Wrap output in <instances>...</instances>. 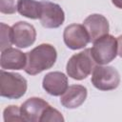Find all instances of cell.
<instances>
[{"label": "cell", "instance_id": "6da1fadb", "mask_svg": "<svg viewBox=\"0 0 122 122\" xmlns=\"http://www.w3.org/2000/svg\"><path fill=\"white\" fill-rule=\"evenodd\" d=\"M27 64L24 71L30 75H35L51 69L57 58L55 48L51 44H41L26 52Z\"/></svg>", "mask_w": 122, "mask_h": 122}, {"label": "cell", "instance_id": "7a4b0ae2", "mask_svg": "<svg viewBox=\"0 0 122 122\" xmlns=\"http://www.w3.org/2000/svg\"><path fill=\"white\" fill-rule=\"evenodd\" d=\"M96 62L94 61L91 49L73 54L68 61L66 71L70 77L75 80H83L87 78L93 71Z\"/></svg>", "mask_w": 122, "mask_h": 122}, {"label": "cell", "instance_id": "3957f363", "mask_svg": "<svg viewBox=\"0 0 122 122\" xmlns=\"http://www.w3.org/2000/svg\"><path fill=\"white\" fill-rule=\"evenodd\" d=\"M0 74V95L2 97L19 99L26 93L28 83L21 74L5 71L3 69Z\"/></svg>", "mask_w": 122, "mask_h": 122}, {"label": "cell", "instance_id": "277c9868", "mask_svg": "<svg viewBox=\"0 0 122 122\" xmlns=\"http://www.w3.org/2000/svg\"><path fill=\"white\" fill-rule=\"evenodd\" d=\"M91 52L96 64L106 65L117 55V40L112 35L106 34L93 42Z\"/></svg>", "mask_w": 122, "mask_h": 122}, {"label": "cell", "instance_id": "5b68a950", "mask_svg": "<svg viewBox=\"0 0 122 122\" xmlns=\"http://www.w3.org/2000/svg\"><path fill=\"white\" fill-rule=\"evenodd\" d=\"M92 84L100 91H112L118 87L120 75L111 66H95L92 72Z\"/></svg>", "mask_w": 122, "mask_h": 122}, {"label": "cell", "instance_id": "8992f818", "mask_svg": "<svg viewBox=\"0 0 122 122\" xmlns=\"http://www.w3.org/2000/svg\"><path fill=\"white\" fill-rule=\"evenodd\" d=\"M41 4L42 11L39 19L42 26L47 29L59 28L65 21V13L62 8L50 1H41Z\"/></svg>", "mask_w": 122, "mask_h": 122}, {"label": "cell", "instance_id": "52a82bcc", "mask_svg": "<svg viewBox=\"0 0 122 122\" xmlns=\"http://www.w3.org/2000/svg\"><path fill=\"white\" fill-rule=\"evenodd\" d=\"M63 39L71 50H80L90 43V36L85 27L81 24H71L64 30Z\"/></svg>", "mask_w": 122, "mask_h": 122}, {"label": "cell", "instance_id": "ba28073f", "mask_svg": "<svg viewBox=\"0 0 122 122\" xmlns=\"http://www.w3.org/2000/svg\"><path fill=\"white\" fill-rule=\"evenodd\" d=\"M12 42L21 49L31 46L36 39V30L34 27L25 21H19L12 25Z\"/></svg>", "mask_w": 122, "mask_h": 122}, {"label": "cell", "instance_id": "9c48e42d", "mask_svg": "<svg viewBox=\"0 0 122 122\" xmlns=\"http://www.w3.org/2000/svg\"><path fill=\"white\" fill-rule=\"evenodd\" d=\"M83 26L87 30L90 36V42H94L100 37L108 34L110 26L107 18L102 14H91L83 22Z\"/></svg>", "mask_w": 122, "mask_h": 122}, {"label": "cell", "instance_id": "30bf717a", "mask_svg": "<svg viewBox=\"0 0 122 122\" xmlns=\"http://www.w3.org/2000/svg\"><path fill=\"white\" fill-rule=\"evenodd\" d=\"M49 106V103L42 98L30 97L21 105V114L27 122H40L43 112Z\"/></svg>", "mask_w": 122, "mask_h": 122}, {"label": "cell", "instance_id": "8fae6325", "mask_svg": "<svg viewBox=\"0 0 122 122\" xmlns=\"http://www.w3.org/2000/svg\"><path fill=\"white\" fill-rule=\"evenodd\" d=\"M43 89L51 95H62L68 89V77L61 71H51L43 78Z\"/></svg>", "mask_w": 122, "mask_h": 122}, {"label": "cell", "instance_id": "7c38bea8", "mask_svg": "<svg viewBox=\"0 0 122 122\" xmlns=\"http://www.w3.org/2000/svg\"><path fill=\"white\" fill-rule=\"evenodd\" d=\"M27 64V54L20 50L8 48L1 51L0 65L3 70H23Z\"/></svg>", "mask_w": 122, "mask_h": 122}, {"label": "cell", "instance_id": "4fadbf2b", "mask_svg": "<svg viewBox=\"0 0 122 122\" xmlns=\"http://www.w3.org/2000/svg\"><path fill=\"white\" fill-rule=\"evenodd\" d=\"M87 89L82 85H71L61 95L60 102L67 109H76L80 107L87 98Z\"/></svg>", "mask_w": 122, "mask_h": 122}, {"label": "cell", "instance_id": "5bb4252c", "mask_svg": "<svg viewBox=\"0 0 122 122\" xmlns=\"http://www.w3.org/2000/svg\"><path fill=\"white\" fill-rule=\"evenodd\" d=\"M22 16H25L30 19H38L40 18L42 11L41 2L35 0H21L18 5L17 10Z\"/></svg>", "mask_w": 122, "mask_h": 122}, {"label": "cell", "instance_id": "9a60e30c", "mask_svg": "<svg viewBox=\"0 0 122 122\" xmlns=\"http://www.w3.org/2000/svg\"><path fill=\"white\" fill-rule=\"evenodd\" d=\"M1 27V38H0V50L1 51H5L8 48H10L12 42V31L11 28L5 23L0 24Z\"/></svg>", "mask_w": 122, "mask_h": 122}, {"label": "cell", "instance_id": "2e32d148", "mask_svg": "<svg viewBox=\"0 0 122 122\" xmlns=\"http://www.w3.org/2000/svg\"><path fill=\"white\" fill-rule=\"evenodd\" d=\"M3 118L5 122L25 121L21 114V109L18 108V106H14V105H10L4 110Z\"/></svg>", "mask_w": 122, "mask_h": 122}, {"label": "cell", "instance_id": "e0dca14e", "mask_svg": "<svg viewBox=\"0 0 122 122\" xmlns=\"http://www.w3.org/2000/svg\"><path fill=\"white\" fill-rule=\"evenodd\" d=\"M64 117L56 109L49 106L43 112L40 122H63Z\"/></svg>", "mask_w": 122, "mask_h": 122}, {"label": "cell", "instance_id": "ac0fdd59", "mask_svg": "<svg viewBox=\"0 0 122 122\" xmlns=\"http://www.w3.org/2000/svg\"><path fill=\"white\" fill-rule=\"evenodd\" d=\"M21 0H0V11L5 14H12L18 10Z\"/></svg>", "mask_w": 122, "mask_h": 122}, {"label": "cell", "instance_id": "d6986e66", "mask_svg": "<svg viewBox=\"0 0 122 122\" xmlns=\"http://www.w3.org/2000/svg\"><path fill=\"white\" fill-rule=\"evenodd\" d=\"M117 54L122 57V35H119L117 37Z\"/></svg>", "mask_w": 122, "mask_h": 122}, {"label": "cell", "instance_id": "ffe728a7", "mask_svg": "<svg viewBox=\"0 0 122 122\" xmlns=\"http://www.w3.org/2000/svg\"><path fill=\"white\" fill-rule=\"evenodd\" d=\"M112 2L116 8L122 9V0H112Z\"/></svg>", "mask_w": 122, "mask_h": 122}]
</instances>
